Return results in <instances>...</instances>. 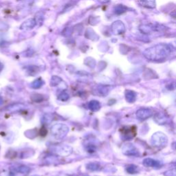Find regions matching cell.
<instances>
[{"label":"cell","mask_w":176,"mask_h":176,"mask_svg":"<svg viewBox=\"0 0 176 176\" xmlns=\"http://www.w3.org/2000/svg\"><path fill=\"white\" fill-rule=\"evenodd\" d=\"M174 48L168 44L160 43L152 46L143 52L144 57L152 61H163L169 57Z\"/></svg>","instance_id":"obj_1"},{"label":"cell","mask_w":176,"mask_h":176,"mask_svg":"<svg viewBox=\"0 0 176 176\" xmlns=\"http://www.w3.org/2000/svg\"><path fill=\"white\" fill-rule=\"evenodd\" d=\"M69 132V127L63 123H57L52 125L51 127V133L56 139L61 140L65 138Z\"/></svg>","instance_id":"obj_2"},{"label":"cell","mask_w":176,"mask_h":176,"mask_svg":"<svg viewBox=\"0 0 176 176\" xmlns=\"http://www.w3.org/2000/svg\"><path fill=\"white\" fill-rule=\"evenodd\" d=\"M168 143V138L163 132H158L154 133L151 138V144L155 147H163Z\"/></svg>","instance_id":"obj_3"},{"label":"cell","mask_w":176,"mask_h":176,"mask_svg":"<svg viewBox=\"0 0 176 176\" xmlns=\"http://www.w3.org/2000/svg\"><path fill=\"white\" fill-rule=\"evenodd\" d=\"M54 152L61 156H68L72 152V148L67 144L57 145L53 149Z\"/></svg>","instance_id":"obj_4"},{"label":"cell","mask_w":176,"mask_h":176,"mask_svg":"<svg viewBox=\"0 0 176 176\" xmlns=\"http://www.w3.org/2000/svg\"><path fill=\"white\" fill-rule=\"evenodd\" d=\"M122 152L123 154L127 156H138L140 155L139 151L132 143H127L122 147Z\"/></svg>","instance_id":"obj_5"},{"label":"cell","mask_w":176,"mask_h":176,"mask_svg":"<svg viewBox=\"0 0 176 176\" xmlns=\"http://www.w3.org/2000/svg\"><path fill=\"white\" fill-rule=\"evenodd\" d=\"M136 129L135 127H125L121 129L122 138L125 140H132L136 136Z\"/></svg>","instance_id":"obj_6"},{"label":"cell","mask_w":176,"mask_h":176,"mask_svg":"<svg viewBox=\"0 0 176 176\" xmlns=\"http://www.w3.org/2000/svg\"><path fill=\"white\" fill-rule=\"evenodd\" d=\"M153 116V111L149 108H140L136 111V116L140 121H144Z\"/></svg>","instance_id":"obj_7"},{"label":"cell","mask_w":176,"mask_h":176,"mask_svg":"<svg viewBox=\"0 0 176 176\" xmlns=\"http://www.w3.org/2000/svg\"><path fill=\"white\" fill-rule=\"evenodd\" d=\"M111 30L114 34L122 35L125 32V26L121 21H116L111 24Z\"/></svg>","instance_id":"obj_8"},{"label":"cell","mask_w":176,"mask_h":176,"mask_svg":"<svg viewBox=\"0 0 176 176\" xmlns=\"http://www.w3.org/2000/svg\"><path fill=\"white\" fill-rule=\"evenodd\" d=\"M142 164L145 167H153V168H160V167L163 166V164L160 162L153 160V159L150 158H145L143 162H142Z\"/></svg>","instance_id":"obj_9"},{"label":"cell","mask_w":176,"mask_h":176,"mask_svg":"<svg viewBox=\"0 0 176 176\" xmlns=\"http://www.w3.org/2000/svg\"><path fill=\"white\" fill-rule=\"evenodd\" d=\"M36 25H37V22H36L35 19H28L22 23L20 26V29L21 30H29L34 28Z\"/></svg>","instance_id":"obj_10"},{"label":"cell","mask_w":176,"mask_h":176,"mask_svg":"<svg viewBox=\"0 0 176 176\" xmlns=\"http://www.w3.org/2000/svg\"><path fill=\"white\" fill-rule=\"evenodd\" d=\"M154 121H155L156 123L158 125H165L169 121V118L164 113H158L155 114L154 116Z\"/></svg>","instance_id":"obj_11"},{"label":"cell","mask_w":176,"mask_h":176,"mask_svg":"<svg viewBox=\"0 0 176 176\" xmlns=\"http://www.w3.org/2000/svg\"><path fill=\"white\" fill-rule=\"evenodd\" d=\"M137 94L133 90H126L125 92V99L129 103H134L136 100Z\"/></svg>","instance_id":"obj_12"},{"label":"cell","mask_w":176,"mask_h":176,"mask_svg":"<svg viewBox=\"0 0 176 176\" xmlns=\"http://www.w3.org/2000/svg\"><path fill=\"white\" fill-rule=\"evenodd\" d=\"M140 4L142 6L152 9L155 7V0H140Z\"/></svg>","instance_id":"obj_13"},{"label":"cell","mask_w":176,"mask_h":176,"mask_svg":"<svg viewBox=\"0 0 176 176\" xmlns=\"http://www.w3.org/2000/svg\"><path fill=\"white\" fill-rule=\"evenodd\" d=\"M88 107L89 110L93 111H99L100 108V103L96 100H92L88 103Z\"/></svg>","instance_id":"obj_14"},{"label":"cell","mask_w":176,"mask_h":176,"mask_svg":"<svg viewBox=\"0 0 176 176\" xmlns=\"http://www.w3.org/2000/svg\"><path fill=\"white\" fill-rule=\"evenodd\" d=\"M139 30L141 32L143 33V34L147 35V34H151L154 28L153 27H152L149 25H141L139 27Z\"/></svg>","instance_id":"obj_15"},{"label":"cell","mask_w":176,"mask_h":176,"mask_svg":"<svg viewBox=\"0 0 176 176\" xmlns=\"http://www.w3.org/2000/svg\"><path fill=\"white\" fill-rule=\"evenodd\" d=\"M86 168L88 169L89 171H99L100 168V165L99 163H88L87 165H86Z\"/></svg>","instance_id":"obj_16"},{"label":"cell","mask_w":176,"mask_h":176,"mask_svg":"<svg viewBox=\"0 0 176 176\" xmlns=\"http://www.w3.org/2000/svg\"><path fill=\"white\" fill-rule=\"evenodd\" d=\"M43 84H44V81L42 80V79L39 78V79H37L35 80L34 81L31 83L30 86H31L32 88L36 89L41 88V87H42Z\"/></svg>","instance_id":"obj_17"},{"label":"cell","mask_w":176,"mask_h":176,"mask_svg":"<svg viewBox=\"0 0 176 176\" xmlns=\"http://www.w3.org/2000/svg\"><path fill=\"white\" fill-rule=\"evenodd\" d=\"M25 107V106L21 104V103H15V104L12 105L8 107V110H10L11 111H19L21 110V109H24Z\"/></svg>","instance_id":"obj_18"},{"label":"cell","mask_w":176,"mask_h":176,"mask_svg":"<svg viewBox=\"0 0 176 176\" xmlns=\"http://www.w3.org/2000/svg\"><path fill=\"white\" fill-rule=\"evenodd\" d=\"M127 10V8L126 6H125L124 5H118L114 8V12L116 14V15H121L125 13Z\"/></svg>","instance_id":"obj_19"},{"label":"cell","mask_w":176,"mask_h":176,"mask_svg":"<svg viewBox=\"0 0 176 176\" xmlns=\"http://www.w3.org/2000/svg\"><path fill=\"white\" fill-rule=\"evenodd\" d=\"M30 99H31L32 101L35 102V103H41L43 100L44 97H43V95H41V94H34L31 95V96H30Z\"/></svg>","instance_id":"obj_20"},{"label":"cell","mask_w":176,"mask_h":176,"mask_svg":"<svg viewBox=\"0 0 176 176\" xmlns=\"http://www.w3.org/2000/svg\"><path fill=\"white\" fill-rule=\"evenodd\" d=\"M138 167L134 164H129L126 167V171L129 174H135L138 172Z\"/></svg>","instance_id":"obj_21"},{"label":"cell","mask_w":176,"mask_h":176,"mask_svg":"<svg viewBox=\"0 0 176 176\" xmlns=\"http://www.w3.org/2000/svg\"><path fill=\"white\" fill-rule=\"evenodd\" d=\"M61 82H62V79H61L59 77L53 76L51 79V81H50V85H51L52 87H54V86H57L58 85H59Z\"/></svg>","instance_id":"obj_22"},{"label":"cell","mask_w":176,"mask_h":176,"mask_svg":"<svg viewBox=\"0 0 176 176\" xmlns=\"http://www.w3.org/2000/svg\"><path fill=\"white\" fill-rule=\"evenodd\" d=\"M17 171L21 174H28L30 171V169L26 165H21L18 167Z\"/></svg>","instance_id":"obj_23"},{"label":"cell","mask_w":176,"mask_h":176,"mask_svg":"<svg viewBox=\"0 0 176 176\" xmlns=\"http://www.w3.org/2000/svg\"><path fill=\"white\" fill-rule=\"evenodd\" d=\"M69 99V96L66 92H61V93L58 95V99L63 102L67 101V100H68Z\"/></svg>","instance_id":"obj_24"},{"label":"cell","mask_w":176,"mask_h":176,"mask_svg":"<svg viewBox=\"0 0 176 176\" xmlns=\"http://www.w3.org/2000/svg\"><path fill=\"white\" fill-rule=\"evenodd\" d=\"M35 19L36 22H37V24L39 23V25L42 24L43 21V14L41 12L37 13V14H36Z\"/></svg>","instance_id":"obj_25"},{"label":"cell","mask_w":176,"mask_h":176,"mask_svg":"<svg viewBox=\"0 0 176 176\" xmlns=\"http://www.w3.org/2000/svg\"><path fill=\"white\" fill-rule=\"evenodd\" d=\"M52 121V118L50 114H46L44 115L42 118V122L43 124L48 125Z\"/></svg>","instance_id":"obj_26"},{"label":"cell","mask_w":176,"mask_h":176,"mask_svg":"<svg viewBox=\"0 0 176 176\" xmlns=\"http://www.w3.org/2000/svg\"><path fill=\"white\" fill-rule=\"evenodd\" d=\"M109 91H110V89L106 86H100L99 88V92L102 96H106L108 94Z\"/></svg>","instance_id":"obj_27"},{"label":"cell","mask_w":176,"mask_h":176,"mask_svg":"<svg viewBox=\"0 0 176 176\" xmlns=\"http://www.w3.org/2000/svg\"><path fill=\"white\" fill-rule=\"evenodd\" d=\"M85 64H86L88 66L90 67V68H94V66L93 65V64L96 65V63H95V61L94 59H93V58L88 57L85 60Z\"/></svg>","instance_id":"obj_28"},{"label":"cell","mask_w":176,"mask_h":176,"mask_svg":"<svg viewBox=\"0 0 176 176\" xmlns=\"http://www.w3.org/2000/svg\"><path fill=\"white\" fill-rule=\"evenodd\" d=\"M39 70V69L38 67L35 66H31L28 68V72L31 75H35V74H37Z\"/></svg>","instance_id":"obj_29"},{"label":"cell","mask_w":176,"mask_h":176,"mask_svg":"<svg viewBox=\"0 0 176 176\" xmlns=\"http://www.w3.org/2000/svg\"><path fill=\"white\" fill-rule=\"evenodd\" d=\"M165 176H176V168L168 170L164 173Z\"/></svg>","instance_id":"obj_30"},{"label":"cell","mask_w":176,"mask_h":176,"mask_svg":"<svg viewBox=\"0 0 176 176\" xmlns=\"http://www.w3.org/2000/svg\"><path fill=\"white\" fill-rule=\"evenodd\" d=\"M167 88L169 89V90H174L176 88V83H171L169 85L167 86Z\"/></svg>","instance_id":"obj_31"},{"label":"cell","mask_w":176,"mask_h":176,"mask_svg":"<svg viewBox=\"0 0 176 176\" xmlns=\"http://www.w3.org/2000/svg\"><path fill=\"white\" fill-rule=\"evenodd\" d=\"M47 134V130L46 129V127H43L40 130V135L42 136H45Z\"/></svg>","instance_id":"obj_32"},{"label":"cell","mask_w":176,"mask_h":176,"mask_svg":"<svg viewBox=\"0 0 176 176\" xmlns=\"http://www.w3.org/2000/svg\"><path fill=\"white\" fill-rule=\"evenodd\" d=\"M95 150H96V147L93 146V145H90V146L88 147V151L89 153H93L95 152Z\"/></svg>","instance_id":"obj_33"},{"label":"cell","mask_w":176,"mask_h":176,"mask_svg":"<svg viewBox=\"0 0 176 176\" xmlns=\"http://www.w3.org/2000/svg\"><path fill=\"white\" fill-rule=\"evenodd\" d=\"M97 1H99L100 3H107L110 2V0H97Z\"/></svg>","instance_id":"obj_34"},{"label":"cell","mask_w":176,"mask_h":176,"mask_svg":"<svg viewBox=\"0 0 176 176\" xmlns=\"http://www.w3.org/2000/svg\"><path fill=\"white\" fill-rule=\"evenodd\" d=\"M3 102H4V100H3L2 97L0 96V105L3 104Z\"/></svg>","instance_id":"obj_35"},{"label":"cell","mask_w":176,"mask_h":176,"mask_svg":"<svg viewBox=\"0 0 176 176\" xmlns=\"http://www.w3.org/2000/svg\"><path fill=\"white\" fill-rule=\"evenodd\" d=\"M2 68H3V66L2 65V64H1V63H0V71H1V70H2Z\"/></svg>","instance_id":"obj_36"},{"label":"cell","mask_w":176,"mask_h":176,"mask_svg":"<svg viewBox=\"0 0 176 176\" xmlns=\"http://www.w3.org/2000/svg\"><path fill=\"white\" fill-rule=\"evenodd\" d=\"M32 176H39V175H32Z\"/></svg>","instance_id":"obj_37"},{"label":"cell","mask_w":176,"mask_h":176,"mask_svg":"<svg viewBox=\"0 0 176 176\" xmlns=\"http://www.w3.org/2000/svg\"><path fill=\"white\" fill-rule=\"evenodd\" d=\"M175 148H176V142H175Z\"/></svg>","instance_id":"obj_38"}]
</instances>
